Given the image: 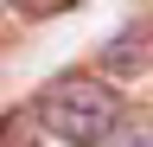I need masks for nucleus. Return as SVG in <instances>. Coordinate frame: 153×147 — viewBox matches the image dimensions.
<instances>
[{
  "label": "nucleus",
  "instance_id": "obj_3",
  "mask_svg": "<svg viewBox=\"0 0 153 147\" xmlns=\"http://www.w3.org/2000/svg\"><path fill=\"white\" fill-rule=\"evenodd\" d=\"M0 147H38L32 109H7V115H0Z\"/></svg>",
  "mask_w": 153,
  "mask_h": 147
},
{
  "label": "nucleus",
  "instance_id": "obj_5",
  "mask_svg": "<svg viewBox=\"0 0 153 147\" xmlns=\"http://www.w3.org/2000/svg\"><path fill=\"white\" fill-rule=\"evenodd\" d=\"M115 147H153V122H134L128 134H115Z\"/></svg>",
  "mask_w": 153,
  "mask_h": 147
},
{
  "label": "nucleus",
  "instance_id": "obj_2",
  "mask_svg": "<svg viewBox=\"0 0 153 147\" xmlns=\"http://www.w3.org/2000/svg\"><path fill=\"white\" fill-rule=\"evenodd\" d=\"M96 64L108 70V77H140L153 64V26H134V32H115V39L96 51Z\"/></svg>",
  "mask_w": 153,
  "mask_h": 147
},
{
  "label": "nucleus",
  "instance_id": "obj_1",
  "mask_svg": "<svg viewBox=\"0 0 153 147\" xmlns=\"http://www.w3.org/2000/svg\"><path fill=\"white\" fill-rule=\"evenodd\" d=\"M32 122L45 134L70 141V147H102L121 134V96L102 77H83V70H64L32 96Z\"/></svg>",
  "mask_w": 153,
  "mask_h": 147
},
{
  "label": "nucleus",
  "instance_id": "obj_4",
  "mask_svg": "<svg viewBox=\"0 0 153 147\" xmlns=\"http://www.w3.org/2000/svg\"><path fill=\"white\" fill-rule=\"evenodd\" d=\"M7 7H13V13H26V19H45V13L64 7V0H7Z\"/></svg>",
  "mask_w": 153,
  "mask_h": 147
}]
</instances>
